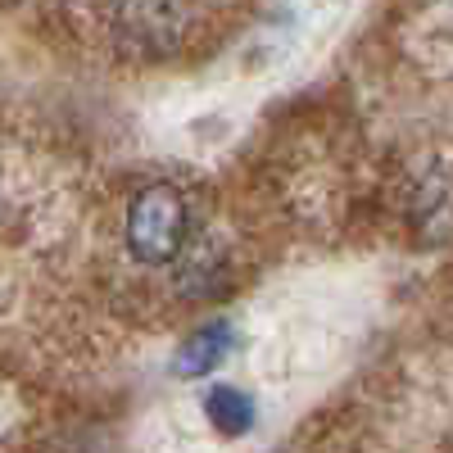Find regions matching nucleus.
I'll use <instances>...</instances> for the list:
<instances>
[{
  "instance_id": "obj_1",
  "label": "nucleus",
  "mask_w": 453,
  "mask_h": 453,
  "mask_svg": "<svg viewBox=\"0 0 453 453\" xmlns=\"http://www.w3.org/2000/svg\"><path fill=\"white\" fill-rule=\"evenodd\" d=\"M186 241V200L173 186H145L127 209V245L141 263H168Z\"/></svg>"
},
{
  "instance_id": "obj_2",
  "label": "nucleus",
  "mask_w": 453,
  "mask_h": 453,
  "mask_svg": "<svg viewBox=\"0 0 453 453\" xmlns=\"http://www.w3.org/2000/svg\"><path fill=\"white\" fill-rule=\"evenodd\" d=\"M236 335L226 322H213V326H200L196 335H186V345L177 349V376H209L226 354H232Z\"/></svg>"
},
{
  "instance_id": "obj_3",
  "label": "nucleus",
  "mask_w": 453,
  "mask_h": 453,
  "mask_svg": "<svg viewBox=\"0 0 453 453\" xmlns=\"http://www.w3.org/2000/svg\"><path fill=\"white\" fill-rule=\"evenodd\" d=\"M204 418L213 422L218 435H245L254 426V399L241 395L236 386H209L204 395Z\"/></svg>"
}]
</instances>
